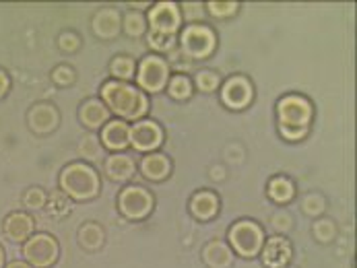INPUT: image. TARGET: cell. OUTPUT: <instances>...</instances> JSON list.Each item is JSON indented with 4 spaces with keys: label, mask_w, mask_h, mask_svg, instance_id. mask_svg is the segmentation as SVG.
Here are the masks:
<instances>
[{
    "label": "cell",
    "mask_w": 357,
    "mask_h": 268,
    "mask_svg": "<svg viewBox=\"0 0 357 268\" xmlns=\"http://www.w3.org/2000/svg\"><path fill=\"white\" fill-rule=\"evenodd\" d=\"M100 100L109 109L112 116H116L122 122H132V124L147 118L151 109L149 95H145L132 83H120L114 79L103 81L100 87Z\"/></svg>",
    "instance_id": "6da1fadb"
},
{
    "label": "cell",
    "mask_w": 357,
    "mask_h": 268,
    "mask_svg": "<svg viewBox=\"0 0 357 268\" xmlns=\"http://www.w3.org/2000/svg\"><path fill=\"white\" fill-rule=\"evenodd\" d=\"M147 44L153 50L151 54L163 56L178 50V33L182 29V15L178 2H157L147 10Z\"/></svg>",
    "instance_id": "7a4b0ae2"
},
{
    "label": "cell",
    "mask_w": 357,
    "mask_h": 268,
    "mask_svg": "<svg viewBox=\"0 0 357 268\" xmlns=\"http://www.w3.org/2000/svg\"><path fill=\"white\" fill-rule=\"evenodd\" d=\"M275 116H277V130L281 139L287 143H300L312 130L314 104L302 93H287L277 100Z\"/></svg>",
    "instance_id": "3957f363"
},
{
    "label": "cell",
    "mask_w": 357,
    "mask_h": 268,
    "mask_svg": "<svg viewBox=\"0 0 357 268\" xmlns=\"http://www.w3.org/2000/svg\"><path fill=\"white\" fill-rule=\"evenodd\" d=\"M58 190L73 203H91L102 194V175L91 163L70 161L58 175Z\"/></svg>",
    "instance_id": "277c9868"
},
{
    "label": "cell",
    "mask_w": 357,
    "mask_h": 268,
    "mask_svg": "<svg viewBox=\"0 0 357 268\" xmlns=\"http://www.w3.org/2000/svg\"><path fill=\"white\" fill-rule=\"evenodd\" d=\"M266 231L255 219H238L227 227V246L240 258L252 260L260 256Z\"/></svg>",
    "instance_id": "5b68a950"
},
{
    "label": "cell",
    "mask_w": 357,
    "mask_h": 268,
    "mask_svg": "<svg viewBox=\"0 0 357 268\" xmlns=\"http://www.w3.org/2000/svg\"><path fill=\"white\" fill-rule=\"evenodd\" d=\"M217 50V33L206 23L182 25L178 33V56L188 62L206 60Z\"/></svg>",
    "instance_id": "8992f818"
},
{
    "label": "cell",
    "mask_w": 357,
    "mask_h": 268,
    "mask_svg": "<svg viewBox=\"0 0 357 268\" xmlns=\"http://www.w3.org/2000/svg\"><path fill=\"white\" fill-rule=\"evenodd\" d=\"M169 77H172V64L165 56L147 54L137 62L135 81L145 95H157L165 91Z\"/></svg>",
    "instance_id": "52a82bcc"
},
{
    "label": "cell",
    "mask_w": 357,
    "mask_h": 268,
    "mask_svg": "<svg viewBox=\"0 0 357 268\" xmlns=\"http://www.w3.org/2000/svg\"><path fill=\"white\" fill-rule=\"evenodd\" d=\"M116 205H118V213L122 214L126 221L141 223V221H147L153 214L155 194L145 186L126 184L124 188H120Z\"/></svg>",
    "instance_id": "ba28073f"
},
{
    "label": "cell",
    "mask_w": 357,
    "mask_h": 268,
    "mask_svg": "<svg viewBox=\"0 0 357 268\" xmlns=\"http://www.w3.org/2000/svg\"><path fill=\"white\" fill-rule=\"evenodd\" d=\"M23 260L31 268H52L60 260V242L46 231H36L21 246Z\"/></svg>",
    "instance_id": "9c48e42d"
},
{
    "label": "cell",
    "mask_w": 357,
    "mask_h": 268,
    "mask_svg": "<svg viewBox=\"0 0 357 268\" xmlns=\"http://www.w3.org/2000/svg\"><path fill=\"white\" fill-rule=\"evenodd\" d=\"M255 83L246 74H231L219 87L221 104L231 111H242L255 102Z\"/></svg>",
    "instance_id": "30bf717a"
},
{
    "label": "cell",
    "mask_w": 357,
    "mask_h": 268,
    "mask_svg": "<svg viewBox=\"0 0 357 268\" xmlns=\"http://www.w3.org/2000/svg\"><path fill=\"white\" fill-rule=\"evenodd\" d=\"M165 143V130L159 122L143 118L135 124H130V147L141 153H155L159 151V147Z\"/></svg>",
    "instance_id": "8fae6325"
},
{
    "label": "cell",
    "mask_w": 357,
    "mask_h": 268,
    "mask_svg": "<svg viewBox=\"0 0 357 268\" xmlns=\"http://www.w3.org/2000/svg\"><path fill=\"white\" fill-rule=\"evenodd\" d=\"M60 109L54 106L52 102H38L27 109V116H25V122H27V128L33 136H40V139H46L54 134L60 126Z\"/></svg>",
    "instance_id": "7c38bea8"
},
{
    "label": "cell",
    "mask_w": 357,
    "mask_h": 268,
    "mask_svg": "<svg viewBox=\"0 0 357 268\" xmlns=\"http://www.w3.org/2000/svg\"><path fill=\"white\" fill-rule=\"evenodd\" d=\"M262 267L264 268H285L294 260V244L287 235H271L264 239V246L260 250Z\"/></svg>",
    "instance_id": "4fadbf2b"
},
{
    "label": "cell",
    "mask_w": 357,
    "mask_h": 268,
    "mask_svg": "<svg viewBox=\"0 0 357 268\" xmlns=\"http://www.w3.org/2000/svg\"><path fill=\"white\" fill-rule=\"evenodd\" d=\"M2 235L17 246H23L38 229H36V216L27 211H13L2 219Z\"/></svg>",
    "instance_id": "5bb4252c"
},
{
    "label": "cell",
    "mask_w": 357,
    "mask_h": 268,
    "mask_svg": "<svg viewBox=\"0 0 357 268\" xmlns=\"http://www.w3.org/2000/svg\"><path fill=\"white\" fill-rule=\"evenodd\" d=\"M91 31L102 42H114L122 33V13L114 6H102L91 19Z\"/></svg>",
    "instance_id": "9a60e30c"
},
{
    "label": "cell",
    "mask_w": 357,
    "mask_h": 268,
    "mask_svg": "<svg viewBox=\"0 0 357 268\" xmlns=\"http://www.w3.org/2000/svg\"><path fill=\"white\" fill-rule=\"evenodd\" d=\"M172 171H174V161L161 151L147 153L137 161V173H141L151 184H161V182L169 180Z\"/></svg>",
    "instance_id": "2e32d148"
},
{
    "label": "cell",
    "mask_w": 357,
    "mask_h": 268,
    "mask_svg": "<svg viewBox=\"0 0 357 268\" xmlns=\"http://www.w3.org/2000/svg\"><path fill=\"white\" fill-rule=\"evenodd\" d=\"M100 143L103 151L109 153H126L130 147V124L118 118H112L100 130Z\"/></svg>",
    "instance_id": "e0dca14e"
},
{
    "label": "cell",
    "mask_w": 357,
    "mask_h": 268,
    "mask_svg": "<svg viewBox=\"0 0 357 268\" xmlns=\"http://www.w3.org/2000/svg\"><path fill=\"white\" fill-rule=\"evenodd\" d=\"M103 175L114 184H128L137 175V159L130 153H109L103 157Z\"/></svg>",
    "instance_id": "ac0fdd59"
},
{
    "label": "cell",
    "mask_w": 357,
    "mask_h": 268,
    "mask_svg": "<svg viewBox=\"0 0 357 268\" xmlns=\"http://www.w3.org/2000/svg\"><path fill=\"white\" fill-rule=\"evenodd\" d=\"M188 213L192 214L197 221L201 223H208L213 219H217L221 213V198L215 190L208 188H201L197 190L190 200H188Z\"/></svg>",
    "instance_id": "d6986e66"
},
{
    "label": "cell",
    "mask_w": 357,
    "mask_h": 268,
    "mask_svg": "<svg viewBox=\"0 0 357 268\" xmlns=\"http://www.w3.org/2000/svg\"><path fill=\"white\" fill-rule=\"evenodd\" d=\"M109 120H112V113H109V109L105 107V104L100 97H87V100L81 102V106H79V122L89 132H100Z\"/></svg>",
    "instance_id": "ffe728a7"
},
{
    "label": "cell",
    "mask_w": 357,
    "mask_h": 268,
    "mask_svg": "<svg viewBox=\"0 0 357 268\" xmlns=\"http://www.w3.org/2000/svg\"><path fill=\"white\" fill-rule=\"evenodd\" d=\"M201 258L206 268H234L236 254L225 239H208L201 250Z\"/></svg>",
    "instance_id": "44dd1931"
},
{
    "label": "cell",
    "mask_w": 357,
    "mask_h": 268,
    "mask_svg": "<svg viewBox=\"0 0 357 268\" xmlns=\"http://www.w3.org/2000/svg\"><path fill=\"white\" fill-rule=\"evenodd\" d=\"M77 242L79 248L87 254H98L105 246V229L98 221H85L77 229Z\"/></svg>",
    "instance_id": "7402d4cb"
},
{
    "label": "cell",
    "mask_w": 357,
    "mask_h": 268,
    "mask_svg": "<svg viewBox=\"0 0 357 268\" xmlns=\"http://www.w3.org/2000/svg\"><path fill=\"white\" fill-rule=\"evenodd\" d=\"M298 194L296 182L289 175L277 173L266 182V196L275 203V205H289Z\"/></svg>",
    "instance_id": "603a6c76"
},
{
    "label": "cell",
    "mask_w": 357,
    "mask_h": 268,
    "mask_svg": "<svg viewBox=\"0 0 357 268\" xmlns=\"http://www.w3.org/2000/svg\"><path fill=\"white\" fill-rule=\"evenodd\" d=\"M107 68H109V74L114 81L130 83V81H135V74H137V60L130 54H116L109 60Z\"/></svg>",
    "instance_id": "cb8c5ba5"
},
{
    "label": "cell",
    "mask_w": 357,
    "mask_h": 268,
    "mask_svg": "<svg viewBox=\"0 0 357 268\" xmlns=\"http://www.w3.org/2000/svg\"><path fill=\"white\" fill-rule=\"evenodd\" d=\"M165 91L174 102H188L195 95L192 79L186 72H172Z\"/></svg>",
    "instance_id": "d4e9b609"
},
{
    "label": "cell",
    "mask_w": 357,
    "mask_h": 268,
    "mask_svg": "<svg viewBox=\"0 0 357 268\" xmlns=\"http://www.w3.org/2000/svg\"><path fill=\"white\" fill-rule=\"evenodd\" d=\"M147 31H149V25H147L145 13L130 10V8L126 13H122V33H126L128 38L139 40V38L147 36Z\"/></svg>",
    "instance_id": "484cf974"
},
{
    "label": "cell",
    "mask_w": 357,
    "mask_h": 268,
    "mask_svg": "<svg viewBox=\"0 0 357 268\" xmlns=\"http://www.w3.org/2000/svg\"><path fill=\"white\" fill-rule=\"evenodd\" d=\"M77 151H79V155L83 157L85 163L102 161L103 153H105V151H103L102 143H100V136H98L96 132H87V134L81 139V143H79Z\"/></svg>",
    "instance_id": "4316f807"
},
{
    "label": "cell",
    "mask_w": 357,
    "mask_h": 268,
    "mask_svg": "<svg viewBox=\"0 0 357 268\" xmlns=\"http://www.w3.org/2000/svg\"><path fill=\"white\" fill-rule=\"evenodd\" d=\"M192 87L195 91H201V93H215L221 87V77L217 70H211V68L197 70L192 77Z\"/></svg>",
    "instance_id": "83f0119b"
},
{
    "label": "cell",
    "mask_w": 357,
    "mask_h": 268,
    "mask_svg": "<svg viewBox=\"0 0 357 268\" xmlns=\"http://www.w3.org/2000/svg\"><path fill=\"white\" fill-rule=\"evenodd\" d=\"M46 211H48V214L54 216V219H64V216H68L70 211H73V200H70L64 192L52 190V192H48Z\"/></svg>",
    "instance_id": "f1b7e54d"
},
{
    "label": "cell",
    "mask_w": 357,
    "mask_h": 268,
    "mask_svg": "<svg viewBox=\"0 0 357 268\" xmlns=\"http://www.w3.org/2000/svg\"><path fill=\"white\" fill-rule=\"evenodd\" d=\"M312 235L318 244H333L337 239V223L331 216L314 219L312 223Z\"/></svg>",
    "instance_id": "f546056e"
},
{
    "label": "cell",
    "mask_w": 357,
    "mask_h": 268,
    "mask_svg": "<svg viewBox=\"0 0 357 268\" xmlns=\"http://www.w3.org/2000/svg\"><path fill=\"white\" fill-rule=\"evenodd\" d=\"M326 207H328V203H326L324 194H320V192H306L300 198V209L310 219H320L326 211Z\"/></svg>",
    "instance_id": "4dcf8cb0"
},
{
    "label": "cell",
    "mask_w": 357,
    "mask_h": 268,
    "mask_svg": "<svg viewBox=\"0 0 357 268\" xmlns=\"http://www.w3.org/2000/svg\"><path fill=\"white\" fill-rule=\"evenodd\" d=\"M21 203H23V207H25L27 213L44 211V209H46V203H48V192H46L42 186H29V188L23 192Z\"/></svg>",
    "instance_id": "1f68e13d"
},
{
    "label": "cell",
    "mask_w": 357,
    "mask_h": 268,
    "mask_svg": "<svg viewBox=\"0 0 357 268\" xmlns=\"http://www.w3.org/2000/svg\"><path fill=\"white\" fill-rule=\"evenodd\" d=\"M50 79L58 89H66V87H73L77 83V70L70 64L62 62V64H56L52 68Z\"/></svg>",
    "instance_id": "d6a6232c"
},
{
    "label": "cell",
    "mask_w": 357,
    "mask_h": 268,
    "mask_svg": "<svg viewBox=\"0 0 357 268\" xmlns=\"http://www.w3.org/2000/svg\"><path fill=\"white\" fill-rule=\"evenodd\" d=\"M56 46L62 54H77L83 48V38L75 29H64L56 38Z\"/></svg>",
    "instance_id": "836d02e7"
},
{
    "label": "cell",
    "mask_w": 357,
    "mask_h": 268,
    "mask_svg": "<svg viewBox=\"0 0 357 268\" xmlns=\"http://www.w3.org/2000/svg\"><path fill=\"white\" fill-rule=\"evenodd\" d=\"M204 10L213 19H229V17L238 15L240 2H234V0H227V2H206Z\"/></svg>",
    "instance_id": "e575fe53"
},
{
    "label": "cell",
    "mask_w": 357,
    "mask_h": 268,
    "mask_svg": "<svg viewBox=\"0 0 357 268\" xmlns=\"http://www.w3.org/2000/svg\"><path fill=\"white\" fill-rule=\"evenodd\" d=\"M268 225H271V229L275 231V235H287L291 229H294V216L287 213L285 209H277L275 213L271 214V219H268Z\"/></svg>",
    "instance_id": "d590c367"
},
{
    "label": "cell",
    "mask_w": 357,
    "mask_h": 268,
    "mask_svg": "<svg viewBox=\"0 0 357 268\" xmlns=\"http://www.w3.org/2000/svg\"><path fill=\"white\" fill-rule=\"evenodd\" d=\"M180 6V15L182 21H186V25H195V23H203L206 17L203 2H182Z\"/></svg>",
    "instance_id": "8d00e7d4"
},
{
    "label": "cell",
    "mask_w": 357,
    "mask_h": 268,
    "mask_svg": "<svg viewBox=\"0 0 357 268\" xmlns=\"http://www.w3.org/2000/svg\"><path fill=\"white\" fill-rule=\"evenodd\" d=\"M10 89H13V79L8 74V70L0 66V102L10 93Z\"/></svg>",
    "instance_id": "74e56055"
},
{
    "label": "cell",
    "mask_w": 357,
    "mask_h": 268,
    "mask_svg": "<svg viewBox=\"0 0 357 268\" xmlns=\"http://www.w3.org/2000/svg\"><path fill=\"white\" fill-rule=\"evenodd\" d=\"M128 6H130V10H141V13H145L147 8H151V2H130Z\"/></svg>",
    "instance_id": "f35d334b"
},
{
    "label": "cell",
    "mask_w": 357,
    "mask_h": 268,
    "mask_svg": "<svg viewBox=\"0 0 357 268\" xmlns=\"http://www.w3.org/2000/svg\"><path fill=\"white\" fill-rule=\"evenodd\" d=\"M4 268H31L25 260H10V262H6V267Z\"/></svg>",
    "instance_id": "ab89813d"
},
{
    "label": "cell",
    "mask_w": 357,
    "mask_h": 268,
    "mask_svg": "<svg viewBox=\"0 0 357 268\" xmlns=\"http://www.w3.org/2000/svg\"><path fill=\"white\" fill-rule=\"evenodd\" d=\"M6 267V252H4V248H2V244H0V268Z\"/></svg>",
    "instance_id": "60d3db41"
},
{
    "label": "cell",
    "mask_w": 357,
    "mask_h": 268,
    "mask_svg": "<svg viewBox=\"0 0 357 268\" xmlns=\"http://www.w3.org/2000/svg\"><path fill=\"white\" fill-rule=\"evenodd\" d=\"M285 268H296V267H285Z\"/></svg>",
    "instance_id": "b9f144b4"
}]
</instances>
